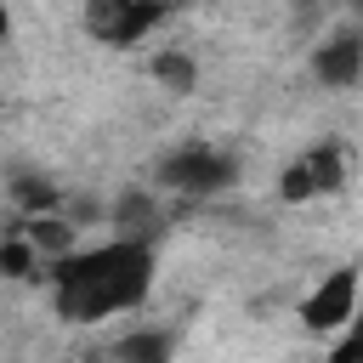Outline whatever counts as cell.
Listing matches in <instances>:
<instances>
[{
    "instance_id": "obj_1",
    "label": "cell",
    "mask_w": 363,
    "mask_h": 363,
    "mask_svg": "<svg viewBox=\"0 0 363 363\" xmlns=\"http://www.w3.org/2000/svg\"><path fill=\"white\" fill-rule=\"evenodd\" d=\"M51 284V312L62 323H102L119 312H136L153 289V238L119 233L102 244H79L45 267Z\"/></svg>"
},
{
    "instance_id": "obj_2",
    "label": "cell",
    "mask_w": 363,
    "mask_h": 363,
    "mask_svg": "<svg viewBox=\"0 0 363 363\" xmlns=\"http://www.w3.org/2000/svg\"><path fill=\"white\" fill-rule=\"evenodd\" d=\"M238 182V159L227 147H210V142H182L159 159V187L182 193V199H204V193H221Z\"/></svg>"
},
{
    "instance_id": "obj_3",
    "label": "cell",
    "mask_w": 363,
    "mask_h": 363,
    "mask_svg": "<svg viewBox=\"0 0 363 363\" xmlns=\"http://www.w3.org/2000/svg\"><path fill=\"white\" fill-rule=\"evenodd\" d=\"M176 6L170 0H85V34L102 45H142Z\"/></svg>"
},
{
    "instance_id": "obj_4",
    "label": "cell",
    "mask_w": 363,
    "mask_h": 363,
    "mask_svg": "<svg viewBox=\"0 0 363 363\" xmlns=\"http://www.w3.org/2000/svg\"><path fill=\"white\" fill-rule=\"evenodd\" d=\"M340 187H346V147L340 142H318V147L295 153L278 170V199L284 204H312V199H329Z\"/></svg>"
},
{
    "instance_id": "obj_5",
    "label": "cell",
    "mask_w": 363,
    "mask_h": 363,
    "mask_svg": "<svg viewBox=\"0 0 363 363\" xmlns=\"http://www.w3.org/2000/svg\"><path fill=\"white\" fill-rule=\"evenodd\" d=\"M352 312H357V267H335V272H323V284L301 301L295 318H301L312 335H329V329H346Z\"/></svg>"
},
{
    "instance_id": "obj_6",
    "label": "cell",
    "mask_w": 363,
    "mask_h": 363,
    "mask_svg": "<svg viewBox=\"0 0 363 363\" xmlns=\"http://www.w3.org/2000/svg\"><path fill=\"white\" fill-rule=\"evenodd\" d=\"M312 74H318L329 91H352V85L363 79V34L346 28V34L323 40V45L312 51Z\"/></svg>"
},
{
    "instance_id": "obj_7",
    "label": "cell",
    "mask_w": 363,
    "mask_h": 363,
    "mask_svg": "<svg viewBox=\"0 0 363 363\" xmlns=\"http://www.w3.org/2000/svg\"><path fill=\"white\" fill-rule=\"evenodd\" d=\"M23 233H28V244L45 255V267L57 261V255H68V250H79V233L62 221V216H51V210H34V216H23L17 221Z\"/></svg>"
},
{
    "instance_id": "obj_8",
    "label": "cell",
    "mask_w": 363,
    "mask_h": 363,
    "mask_svg": "<svg viewBox=\"0 0 363 363\" xmlns=\"http://www.w3.org/2000/svg\"><path fill=\"white\" fill-rule=\"evenodd\" d=\"M147 74H153V79H159L164 91H182V96H187L193 85H199V62H193V57H187L182 45H170V51H153Z\"/></svg>"
},
{
    "instance_id": "obj_9",
    "label": "cell",
    "mask_w": 363,
    "mask_h": 363,
    "mask_svg": "<svg viewBox=\"0 0 363 363\" xmlns=\"http://www.w3.org/2000/svg\"><path fill=\"white\" fill-rule=\"evenodd\" d=\"M0 272H6V278H45V255L28 244L23 227H17L11 238H0Z\"/></svg>"
},
{
    "instance_id": "obj_10",
    "label": "cell",
    "mask_w": 363,
    "mask_h": 363,
    "mask_svg": "<svg viewBox=\"0 0 363 363\" xmlns=\"http://www.w3.org/2000/svg\"><path fill=\"white\" fill-rule=\"evenodd\" d=\"M119 357H170V335H125Z\"/></svg>"
},
{
    "instance_id": "obj_11",
    "label": "cell",
    "mask_w": 363,
    "mask_h": 363,
    "mask_svg": "<svg viewBox=\"0 0 363 363\" xmlns=\"http://www.w3.org/2000/svg\"><path fill=\"white\" fill-rule=\"evenodd\" d=\"M17 199H23V210L34 216V210H51V204H57V187H51V182H40V176H28V182L17 187Z\"/></svg>"
},
{
    "instance_id": "obj_12",
    "label": "cell",
    "mask_w": 363,
    "mask_h": 363,
    "mask_svg": "<svg viewBox=\"0 0 363 363\" xmlns=\"http://www.w3.org/2000/svg\"><path fill=\"white\" fill-rule=\"evenodd\" d=\"M335 357H340V363H357V357H363V306L352 312V323H346V335L335 340Z\"/></svg>"
},
{
    "instance_id": "obj_13",
    "label": "cell",
    "mask_w": 363,
    "mask_h": 363,
    "mask_svg": "<svg viewBox=\"0 0 363 363\" xmlns=\"http://www.w3.org/2000/svg\"><path fill=\"white\" fill-rule=\"evenodd\" d=\"M6 34H11V17H6V6H0V40H6Z\"/></svg>"
},
{
    "instance_id": "obj_14",
    "label": "cell",
    "mask_w": 363,
    "mask_h": 363,
    "mask_svg": "<svg viewBox=\"0 0 363 363\" xmlns=\"http://www.w3.org/2000/svg\"><path fill=\"white\" fill-rule=\"evenodd\" d=\"M352 11H357V17H363V0H352Z\"/></svg>"
}]
</instances>
